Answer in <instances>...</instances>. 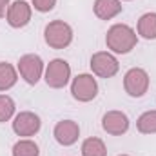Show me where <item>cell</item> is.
I'll return each mask as SVG.
<instances>
[{"label": "cell", "mask_w": 156, "mask_h": 156, "mask_svg": "<svg viewBox=\"0 0 156 156\" xmlns=\"http://www.w3.org/2000/svg\"><path fill=\"white\" fill-rule=\"evenodd\" d=\"M138 44V35L136 31L127 26V24H115L109 27L105 35V45L111 53L116 55H127L131 53Z\"/></svg>", "instance_id": "1"}, {"label": "cell", "mask_w": 156, "mask_h": 156, "mask_svg": "<svg viewBox=\"0 0 156 156\" xmlns=\"http://www.w3.org/2000/svg\"><path fill=\"white\" fill-rule=\"evenodd\" d=\"M44 40L53 49H66L73 42V27L64 20H53L44 29Z\"/></svg>", "instance_id": "2"}, {"label": "cell", "mask_w": 156, "mask_h": 156, "mask_svg": "<svg viewBox=\"0 0 156 156\" xmlns=\"http://www.w3.org/2000/svg\"><path fill=\"white\" fill-rule=\"evenodd\" d=\"M44 80L53 89H62L71 80V66L64 58H53L44 71Z\"/></svg>", "instance_id": "3"}, {"label": "cell", "mask_w": 156, "mask_h": 156, "mask_svg": "<svg viewBox=\"0 0 156 156\" xmlns=\"http://www.w3.org/2000/svg\"><path fill=\"white\" fill-rule=\"evenodd\" d=\"M16 71L18 75L22 76V80L29 85H35L38 83V80L44 76V71H45V66L42 62L38 55H24L20 60H18V66H16Z\"/></svg>", "instance_id": "4"}, {"label": "cell", "mask_w": 156, "mask_h": 156, "mask_svg": "<svg viewBox=\"0 0 156 156\" xmlns=\"http://www.w3.org/2000/svg\"><path fill=\"white\" fill-rule=\"evenodd\" d=\"M149 75L145 69L142 67H131L125 75H123V89L129 96L133 98H140L147 93L149 89Z\"/></svg>", "instance_id": "5"}, {"label": "cell", "mask_w": 156, "mask_h": 156, "mask_svg": "<svg viewBox=\"0 0 156 156\" xmlns=\"http://www.w3.org/2000/svg\"><path fill=\"white\" fill-rule=\"evenodd\" d=\"M91 71L93 75L98 78H113L120 69V64H118L116 56L111 53V51H98L91 56Z\"/></svg>", "instance_id": "6"}, {"label": "cell", "mask_w": 156, "mask_h": 156, "mask_svg": "<svg viewBox=\"0 0 156 156\" xmlns=\"http://www.w3.org/2000/svg\"><path fill=\"white\" fill-rule=\"evenodd\" d=\"M71 94L78 102H91L98 94V82L96 78L89 73H82L73 78L71 82Z\"/></svg>", "instance_id": "7"}, {"label": "cell", "mask_w": 156, "mask_h": 156, "mask_svg": "<svg viewBox=\"0 0 156 156\" xmlns=\"http://www.w3.org/2000/svg\"><path fill=\"white\" fill-rule=\"evenodd\" d=\"M42 127V120L38 115L31 113V111H22L13 118V131L16 136L20 138H31L35 136Z\"/></svg>", "instance_id": "8"}, {"label": "cell", "mask_w": 156, "mask_h": 156, "mask_svg": "<svg viewBox=\"0 0 156 156\" xmlns=\"http://www.w3.org/2000/svg\"><path fill=\"white\" fill-rule=\"evenodd\" d=\"M31 15H33V7L26 0H16L9 5L5 20L11 27L20 29V27H26L31 22Z\"/></svg>", "instance_id": "9"}, {"label": "cell", "mask_w": 156, "mask_h": 156, "mask_svg": "<svg viewBox=\"0 0 156 156\" xmlns=\"http://www.w3.org/2000/svg\"><path fill=\"white\" fill-rule=\"evenodd\" d=\"M129 116L122 111H107L104 118H102V127L107 134H113V136H122L129 131Z\"/></svg>", "instance_id": "10"}, {"label": "cell", "mask_w": 156, "mask_h": 156, "mask_svg": "<svg viewBox=\"0 0 156 156\" xmlns=\"http://www.w3.org/2000/svg\"><path fill=\"white\" fill-rule=\"evenodd\" d=\"M53 136L55 140L64 145V147H69L73 144L78 142V136H80V127H78L76 122L73 120H62L55 125V131H53Z\"/></svg>", "instance_id": "11"}, {"label": "cell", "mask_w": 156, "mask_h": 156, "mask_svg": "<svg viewBox=\"0 0 156 156\" xmlns=\"http://www.w3.org/2000/svg\"><path fill=\"white\" fill-rule=\"evenodd\" d=\"M93 9L100 20H111L122 13V2L120 0H94Z\"/></svg>", "instance_id": "12"}, {"label": "cell", "mask_w": 156, "mask_h": 156, "mask_svg": "<svg viewBox=\"0 0 156 156\" xmlns=\"http://www.w3.org/2000/svg\"><path fill=\"white\" fill-rule=\"evenodd\" d=\"M136 33L145 40H156V13H145L138 18Z\"/></svg>", "instance_id": "13"}, {"label": "cell", "mask_w": 156, "mask_h": 156, "mask_svg": "<svg viewBox=\"0 0 156 156\" xmlns=\"http://www.w3.org/2000/svg\"><path fill=\"white\" fill-rule=\"evenodd\" d=\"M16 82L18 71L7 62H0V91H9L11 87H15Z\"/></svg>", "instance_id": "14"}, {"label": "cell", "mask_w": 156, "mask_h": 156, "mask_svg": "<svg viewBox=\"0 0 156 156\" xmlns=\"http://www.w3.org/2000/svg\"><path fill=\"white\" fill-rule=\"evenodd\" d=\"M82 156H107V147L104 144V140L91 136L85 138L82 144Z\"/></svg>", "instance_id": "15"}, {"label": "cell", "mask_w": 156, "mask_h": 156, "mask_svg": "<svg viewBox=\"0 0 156 156\" xmlns=\"http://www.w3.org/2000/svg\"><path fill=\"white\" fill-rule=\"evenodd\" d=\"M11 153L13 156H40V149L31 138H20L13 145Z\"/></svg>", "instance_id": "16"}, {"label": "cell", "mask_w": 156, "mask_h": 156, "mask_svg": "<svg viewBox=\"0 0 156 156\" xmlns=\"http://www.w3.org/2000/svg\"><path fill=\"white\" fill-rule=\"evenodd\" d=\"M136 129L142 134H156V111H145L136 120Z\"/></svg>", "instance_id": "17"}, {"label": "cell", "mask_w": 156, "mask_h": 156, "mask_svg": "<svg viewBox=\"0 0 156 156\" xmlns=\"http://www.w3.org/2000/svg\"><path fill=\"white\" fill-rule=\"evenodd\" d=\"M15 111H16L15 100L7 94H0V123L9 122L15 116Z\"/></svg>", "instance_id": "18"}, {"label": "cell", "mask_w": 156, "mask_h": 156, "mask_svg": "<svg viewBox=\"0 0 156 156\" xmlns=\"http://www.w3.org/2000/svg\"><path fill=\"white\" fill-rule=\"evenodd\" d=\"M31 2H33V7L38 13H49L56 5V0H31Z\"/></svg>", "instance_id": "19"}, {"label": "cell", "mask_w": 156, "mask_h": 156, "mask_svg": "<svg viewBox=\"0 0 156 156\" xmlns=\"http://www.w3.org/2000/svg\"><path fill=\"white\" fill-rule=\"evenodd\" d=\"M9 0H0V18H4L7 15V9H9Z\"/></svg>", "instance_id": "20"}, {"label": "cell", "mask_w": 156, "mask_h": 156, "mask_svg": "<svg viewBox=\"0 0 156 156\" xmlns=\"http://www.w3.org/2000/svg\"><path fill=\"white\" fill-rule=\"evenodd\" d=\"M118 156H129V154H118Z\"/></svg>", "instance_id": "21"}, {"label": "cell", "mask_w": 156, "mask_h": 156, "mask_svg": "<svg viewBox=\"0 0 156 156\" xmlns=\"http://www.w3.org/2000/svg\"><path fill=\"white\" fill-rule=\"evenodd\" d=\"M125 2H129V0H125Z\"/></svg>", "instance_id": "22"}]
</instances>
